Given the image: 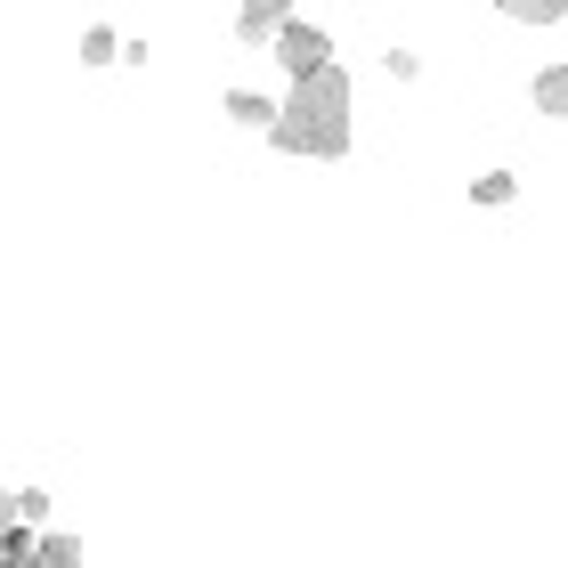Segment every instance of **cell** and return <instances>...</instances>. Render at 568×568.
Listing matches in <instances>:
<instances>
[{"mask_svg": "<svg viewBox=\"0 0 568 568\" xmlns=\"http://www.w3.org/2000/svg\"><path fill=\"white\" fill-rule=\"evenodd\" d=\"M9 504H17V520H24V528H41V520H49V496H33V487H24V496H9Z\"/></svg>", "mask_w": 568, "mask_h": 568, "instance_id": "cell-11", "label": "cell"}, {"mask_svg": "<svg viewBox=\"0 0 568 568\" xmlns=\"http://www.w3.org/2000/svg\"><path fill=\"white\" fill-rule=\"evenodd\" d=\"M528 106L545 114V122H568V65H545V73H536V82H528Z\"/></svg>", "mask_w": 568, "mask_h": 568, "instance_id": "cell-4", "label": "cell"}, {"mask_svg": "<svg viewBox=\"0 0 568 568\" xmlns=\"http://www.w3.org/2000/svg\"><path fill=\"white\" fill-rule=\"evenodd\" d=\"M268 49H276V73L293 82V73H317L333 58V33H325V24H308V17H284Z\"/></svg>", "mask_w": 568, "mask_h": 568, "instance_id": "cell-2", "label": "cell"}, {"mask_svg": "<svg viewBox=\"0 0 568 568\" xmlns=\"http://www.w3.org/2000/svg\"><path fill=\"white\" fill-rule=\"evenodd\" d=\"M82 65H122V33L114 24H90L82 33Z\"/></svg>", "mask_w": 568, "mask_h": 568, "instance_id": "cell-7", "label": "cell"}, {"mask_svg": "<svg viewBox=\"0 0 568 568\" xmlns=\"http://www.w3.org/2000/svg\"><path fill=\"white\" fill-rule=\"evenodd\" d=\"M471 203H479V212H511V203H520V179H511V171H479Z\"/></svg>", "mask_w": 568, "mask_h": 568, "instance_id": "cell-5", "label": "cell"}, {"mask_svg": "<svg viewBox=\"0 0 568 568\" xmlns=\"http://www.w3.org/2000/svg\"><path fill=\"white\" fill-rule=\"evenodd\" d=\"M33 560H49V568H82V536H33Z\"/></svg>", "mask_w": 568, "mask_h": 568, "instance_id": "cell-8", "label": "cell"}, {"mask_svg": "<svg viewBox=\"0 0 568 568\" xmlns=\"http://www.w3.org/2000/svg\"><path fill=\"white\" fill-rule=\"evenodd\" d=\"M504 17H520V24H560L568 17V0H496Z\"/></svg>", "mask_w": 568, "mask_h": 568, "instance_id": "cell-9", "label": "cell"}, {"mask_svg": "<svg viewBox=\"0 0 568 568\" xmlns=\"http://www.w3.org/2000/svg\"><path fill=\"white\" fill-rule=\"evenodd\" d=\"M268 114L276 106H268L261 90H227V122H236V131H268Z\"/></svg>", "mask_w": 568, "mask_h": 568, "instance_id": "cell-6", "label": "cell"}, {"mask_svg": "<svg viewBox=\"0 0 568 568\" xmlns=\"http://www.w3.org/2000/svg\"><path fill=\"white\" fill-rule=\"evenodd\" d=\"M284 17H293V0H236V41L244 49H268Z\"/></svg>", "mask_w": 568, "mask_h": 568, "instance_id": "cell-3", "label": "cell"}, {"mask_svg": "<svg viewBox=\"0 0 568 568\" xmlns=\"http://www.w3.org/2000/svg\"><path fill=\"white\" fill-rule=\"evenodd\" d=\"M382 65H390V82H423V58H415V49H390Z\"/></svg>", "mask_w": 568, "mask_h": 568, "instance_id": "cell-10", "label": "cell"}, {"mask_svg": "<svg viewBox=\"0 0 568 568\" xmlns=\"http://www.w3.org/2000/svg\"><path fill=\"white\" fill-rule=\"evenodd\" d=\"M268 139H276L284 154L342 163V154H349V73H342V58H325L317 73H293L284 106L268 114Z\"/></svg>", "mask_w": 568, "mask_h": 568, "instance_id": "cell-1", "label": "cell"}]
</instances>
